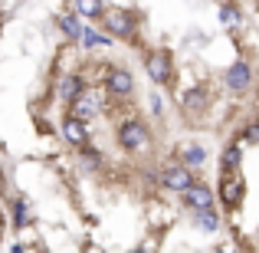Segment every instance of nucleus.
<instances>
[{"instance_id": "nucleus-10", "label": "nucleus", "mask_w": 259, "mask_h": 253, "mask_svg": "<svg viewBox=\"0 0 259 253\" xmlns=\"http://www.w3.org/2000/svg\"><path fill=\"white\" fill-rule=\"evenodd\" d=\"M184 207H190V210H200V207H213V191L207 188V184H200V181H194L187 191H184Z\"/></svg>"}, {"instance_id": "nucleus-9", "label": "nucleus", "mask_w": 259, "mask_h": 253, "mask_svg": "<svg viewBox=\"0 0 259 253\" xmlns=\"http://www.w3.org/2000/svg\"><path fill=\"white\" fill-rule=\"evenodd\" d=\"M105 89L108 95H118V99H125V95L135 92V76L128 69H108L105 73Z\"/></svg>"}, {"instance_id": "nucleus-7", "label": "nucleus", "mask_w": 259, "mask_h": 253, "mask_svg": "<svg viewBox=\"0 0 259 253\" xmlns=\"http://www.w3.org/2000/svg\"><path fill=\"white\" fill-rule=\"evenodd\" d=\"M223 83H227V89H233V92H246V89L253 86V69H249L246 59H236V63L223 73Z\"/></svg>"}, {"instance_id": "nucleus-6", "label": "nucleus", "mask_w": 259, "mask_h": 253, "mask_svg": "<svg viewBox=\"0 0 259 253\" xmlns=\"http://www.w3.org/2000/svg\"><path fill=\"white\" fill-rule=\"evenodd\" d=\"M158 181L164 184L167 191H174V194H184V191L194 184V174H190V168H187V165H171V168L161 171Z\"/></svg>"}, {"instance_id": "nucleus-15", "label": "nucleus", "mask_w": 259, "mask_h": 253, "mask_svg": "<svg viewBox=\"0 0 259 253\" xmlns=\"http://www.w3.org/2000/svg\"><path fill=\"white\" fill-rule=\"evenodd\" d=\"M72 10L85 20H95L105 13V0H72Z\"/></svg>"}, {"instance_id": "nucleus-20", "label": "nucleus", "mask_w": 259, "mask_h": 253, "mask_svg": "<svg viewBox=\"0 0 259 253\" xmlns=\"http://www.w3.org/2000/svg\"><path fill=\"white\" fill-rule=\"evenodd\" d=\"M95 46H112V33H92L85 26V33H82V50H95Z\"/></svg>"}, {"instance_id": "nucleus-13", "label": "nucleus", "mask_w": 259, "mask_h": 253, "mask_svg": "<svg viewBox=\"0 0 259 253\" xmlns=\"http://www.w3.org/2000/svg\"><path fill=\"white\" fill-rule=\"evenodd\" d=\"M190 214H194V221H197L200 230H207V234H217V230H220V214H217L213 207H200V210H190Z\"/></svg>"}, {"instance_id": "nucleus-3", "label": "nucleus", "mask_w": 259, "mask_h": 253, "mask_svg": "<svg viewBox=\"0 0 259 253\" xmlns=\"http://www.w3.org/2000/svg\"><path fill=\"white\" fill-rule=\"evenodd\" d=\"M145 73H148V79L151 83H158V86H167L174 79V63H171V53L167 50H151L145 56Z\"/></svg>"}, {"instance_id": "nucleus-2", "label": "nucleus", "mask_w": 259, "mask_h": 253, "mask_svg": "<svg viewBox=\"0 0 259 253\" xmlns=\"http://www.w3.org/2000/svg\"><path fill=\"white\" fill-rule=\"evenodd\" d=\"M118 145L125 148V152H145L148 145H151V132H148V125L141 119H125L118 125Z\"/></svg>"}, {"instance_id": "nucleus-19", "label": "nucleus", "mask_w": 259, "mask_h": 253, "mask_svg": "<svg viewBox=\"0 0 259 253\" xmlns=\"http://www.w3.org/2000/svg\"><path fill=\"white\" fill-rule=\"evenodd\" d=\"M181 158H184V165H187V168H200L203 161H207V152H203L200 145H187L181 152Z\"/></svg>"}, {"instance_id": "nucleus-21", "label": "nucleus", "mask_w": 259, "mask_h": 253, "mask_svg": "<svg viewBox=\"0 0 259 253\" xmlns=\"http://www.w3.org/2000/svg\"><path fill=\"white\" fill-rule=\"evenodd\" d=\"M79 165H82V168H89V171H92V168H99V165H102V161H99V152H95V148H89V145H82V155H79Z\"/></svg>"}, {"instance_id": "nucleus-14", "label": "nucleus", "mask_w": 259, "mask_h": 253, "mask_svg": "<svg viewBox=\"0 0 259 253\" xmlns=\"http://www.w3.org/2000/svg\"><path fill=\"white\" fill-rule=\"evenodd\" d=\"M59 30H63L69 40H82L85 23H82V17H79V13H63V17H59Z\"/></svg>"}, {"instance_id": "nucleus-12", "label": "nucleus", "mask_w": 259, "mask_h": 253, "mask_svg": "<svg viewBox=\"0 0 259 253\" xmlns=\"http://www.w3.org/2000/svg\"><path fill=\"white\" fill-rule=\"evenodd\" d=\"M207 102H210V95H207V89H203V86H190V89H184V92H181L184 112H203Z\"/></svg>"}, {"instance_id": "nucleus-23", "label": "nucleus", "mask_w": 259, "mask_h": 253, "mask_svg": "<svg viewBox=\"0 0 259 253\" xmlns=\"http://www.w3.org/2000/svg\"><path fill=\"white\" fill-rule=\"evenodd\" d=\"M4 227H7V224H4V210H0V237H4Z\"/></svg>"}, {"instance_id": "nucleus-17", "label": "nucleus", "mask_w": 259, "mask_h": 253, "mask_svg": "<svg viewBox=\"0 0 259 253\" xmlns=\"http://www.w3.org/2000/svg\"><path fill=\"white\" fill-rule=\"evenodd\" d=\"M240 165H243V152H240V145H230L227 152L220 155V168H223V171H240Z\"/></svg>"}, {"instance_id": "nucleus-5", "label": "nucleus", "mask_w": 259, "mask_h": 253, "mask_svg": "<svg viewBox=\"0 0 259 253\" xmlns=\"http://www.w3.org/2000/svg\"><path fill=\"white\" fill-rule=\"evenodd\" d=\"M69 109H72V115H79V119H92V115H99L102 112V95L95 92V89H89V86H82V92L76 95V99L69 102Z\"/></svg>"}, {"instance_id": "nucleus-24", "label": "nucleus", "mask_w": 259, "mask_h": 253, "mask_svg": "<svg viewBox=\"0 0 259 253\" xmlns=\"http://www.w3.org/2000/svg\"><path fill=\"white\" fill-rule=\"evenodd\" d=\"M220 4H227V0H220Z\"/></svg>"}, {"instance_id": "nucleus-18", "label": "nucleus", "mask_w": 259, "mask_h": 253, "mask_svg": "<svg viewBox=\"0 0 259 253\" xmlns=\"http://www.w3.org/2000/svg\"><path fill=\"white\" fill-rule=\"evenodd\" d=\"M220 23H223V26H230V30H233V26H240V23H243L240 7H233L230 0H227V4H220Z\"/></svg>"}, {"instance_id": "nucleus-8", "label": "nucleus", "mask_w": 259, "mask_h": 253, "mask_svg": "<svg viewBox=\"0 0 259 253\" xmlns=\"http://www.w3.org/2000/svg\"><path fill=\"white\" fill-rule=\"evenodd\" d=\"M63 138L69 141V145H76V148L89 145V122L69 112V115L63 119Z\"/></svg>"}, {"instance_id": "nucleus-16", "label": "nucleus", "mask_w": 259, "mask_h": 253, "mask_svg": "<svg viewBox=\"0 0 259 253\" xmlns=\"http://www.w3.org/2000/svg\"><path fill=\"white\" fill-rule=\"evenodd\" d=\"M10 214H13V227H17V230H23L26 224H30V217H33V210H30V201L17 197V201L10 204Z\"/></svg>"}, {"instance_id": "nucleus-11", "label": "nucleus", "mask_w": 259, "mask_h": 253, "mask_svg": "<svg viewBox=\"0 0 259 253\" xmlns=\"http://www.w3.org/2000/svg\"><path fill=\"white\" fill-rule=\"evenodd\" d=\"M82 86H85L82 83V73H63V76H59V83H56V95L66 102V105H69V102L82 92Z\"/></svg>"}, {"instance_id": "nucleus-4", "label": "nucleus", "mask_w": 259, "mask_h": 253, "mask_svg": "<svg viewBox=\"0 0 259 253\" xmlns=\"http://www.w3.org/2000/svg\"><path fill=\"white\" fill-rule=\"evenodd\" d=\"M243 177H240V171H223V177H220V201L227 204V207H240V201H243Z\"/></svg>"}, {"instance_id": "nucleus-1", "label": "nucleus", "mask_w": 259, "mask_h": 253, "mask_svg": "<svg viewBox=\"0 0 259 253\" xmlns=\"http://www.w3.org/2000/svg\"><path fill=\"white\" fill-rule=\"evenodd\" d=\"M99 20L105 23V33H112L118 40H135V33H138V17L125 7H108Z\"/></svg>"}, {"instance_id": "nucleus-22", "label": "nucleus", "mask_w": 259, "mask_h": 253, "mask_svg": "<svg viewBox=\"0 0 259 253\" xmlns=\"http://www.w3.org/2000/svg\"><path fill=\"white\" fill-rule=\"evenodd\" d=\"M243 141H249V145H259V122H253V125L246 128V135H243Z\"/></svg>"}]
</instances>
